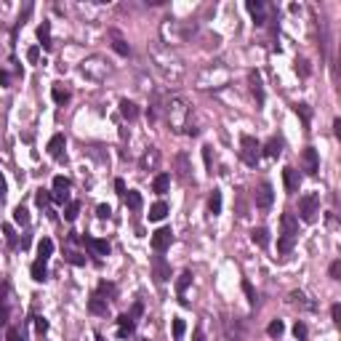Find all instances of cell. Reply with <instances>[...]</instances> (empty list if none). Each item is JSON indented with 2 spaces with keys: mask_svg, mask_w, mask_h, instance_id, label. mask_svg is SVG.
<instances>
[{
  "mask_svg": "<svg viewBox=\"0 0 341 341\" xmlns=\"http://www.w3.org/2000/svg\"><path fill=\"white\" fill-rule=\"evenodd\" d=\"M67 261H69V264H75V267H85V256L75 253V251H69V253H67Z\"/></svg>",
  "mask_w": 341,
  "mask_h": 341,
  "instance_id": "obj_41",
  "label": "cell"
},
{
  "mask_svg": "<svg viewBox=\"0 0 341 341\" xmlns=\"http://www.w3.org/2000/svg\"><path fill=\"white\" fill-rule=\"evenodd\" d=\"M245 8L251 11V16H253L256 24H264V3H261V0H248Z\"/></svg>",
  "mask_w": 341,
  "mask_h": 341,
  "instance_id": "obj_15",
  "label": "cell"
},
{
  "mask_svg": "<svg viewBox=\"0 0 341 341\" xmlns=\"http://www.w3.org/2000/svg\"><path fill=\"white\" fill-rule=\"evenodd\" d=\"M96 341H107V339L102 336V333H96Z\"/></svg>",
  "mask_w": 341,
  "mask_h": 341,
  "instance_id": "obj_59",
  "label": "cell"
},
{
  "mask_svg": "<svg viewBox=\"0 0 341 341\" xmlns=\"http://www.w3.org/2000/svg\"><path fill=\"white\" fill-rule=\"evenodd\" d=\"M112 48L118 51L120 56H128V53H131V48H128V43L123 40V37H120L118 32H112Z\"/></svg>",
  "mask_w": 341,
  "mask_h": 341,
  "instance_id": "obj_30",
  "label": "cell"
},
{
  "mask_svg": "<svg viewBox=\"0 0 341 341\" xmlns=\"http://www.w3.org/2000/svg\"><path fill=\"white\" fill-rule=\"evenodd\" d=\"M184 331H187V323H184L181 317H173V339H176V341L184 336Z\"/></svg>",
  "mask_w": 341,
  "mask_h": 341,
  "instance_id": "obj_36",
  "label": "cell"
},
{
  "mask_svg": "<svg viewBox=\"0 0 341 341\" xmlns=\"http://www.w3.org/2000/svg\"><path fill=\"white\" fill-rule=\"evenodd\" d=\"M107 307H110V304H107L102 296H91L88 299V312L91 315H107Z\"/></svg>",
  "mask_w": 341,
  "mask_h": 341,
  "instance_id": "obj_20",
  "label": "cell"
},
{
  "mask_svg": "<svg viewBox=\"0 0 341 341\" xmlns=\"http://www.w3.org/2000/svg\"><path fill=\"white\" fill-rule=\"evenodd\" d=\"M267 333H269L272 339H280L283 333H285V325H283V320H272V323L267 325Z\"/></svg>",
  "mask_w": 341,
  "mask_h": 341,
  "instance_id": "obj_35",
  "label": "cell"
},
{
  "mask_svg": "<svg viewBox=\"0 0 341 341\" xmlns=\"http://www.w3.org/2000/svg\"><path fill=\"white\" fill-rule=\"evenodd\" d=\"M280 152H283V142H280V139H269V142L264 144V155H267V158H280Z\"/></svg>",
  "mask_w": 341,
  "mask_h": 341,
  "instance_id": "obj_27",
  "label": "cell"
},
{
  "mask_svg": "<svg viewBox=\"0 0 341 341\" xmlns=\"http://www.w3.org/2000/svg\"><path fill=\"white\" fill-rule=\"evenodd\" d=\"M259 155H261V144L256 142L253 136H240V158H243V163L245 166H256V163H259Z\"/></svg>",
  "mask_w": 341,
  "mask_h": 341,
  "instance_id": "obj_4",
  "label": "cell"
},
{
  "mask_svg": "<svg viewBox=\"0 0 341 341\" xmlns=\"http://www.w3.org/2000/svg\"><path fill=\"white\" fill-rule=\"evenodd\" d=\"M5 339L8 341H24V333H21L19 328H13V325H8V328H5Z\"/></svg>",
  "mask_w": 341,
  "mask_h": 341,
  "instance_id": "obj_40",
  "label": "cell"
},
{
  "mask_svg": "<svg viewBox=\"0 0 341 341\" xmlns=\"http://www.w3.org/2000/svg\"><path fill=\"white\" fill-rule=\"evenodd\" d=\"M293 336H296L299 341H304V339H307V325L301 323V320H299L296 325H293Z\"/></svg>",
  "mask_w": 341,
  "mask_h": 341,
  "instance_id": "obj_43",
  "label": "cell"
},
{
  "mask_svg": "<svg viewBox=\"0 0 341 341\" xmlns=\"http://www.w3.org/2000/svg\"><path fill=\"white\" fill-rule=\"evenodd\" d=\"M293 110H296V115L301 118V123H304V128H309V120H312V110H309L307 104H296Z\"/></svg>",
  "mask_w": 341,
  "mask_h": 341,
  "instance_id": "obj_34",
  "label": "cell"
},
{
  "mask_svg": "<svg viewBox=\"0 0 341 341\" xmlns=\"http://www.w3.org/2000/svg\"><path fill=\"white\" fill-rule=\"evenodd\" d=\"M64 150H67L64 134L51 136V142H48V155H51V158H53V160H61V158H64Z\"/></svg>",
  "mask_w": 341,
  "mask_h": 341,
  "instance_id": "obj_11",
  "label": "cell"
},
{
  "mask_svg": "<svg viewBox=\"0 0 341 341\" xmlns=\"http://www.w3.org/2000/svg\"><path fill=\"white\" fill-rule=\"evenodd\" d=\"M152 272H155V280L158 283H166L170 277V264L163 256H152Z\"/></svg>",
  "mask_w": 341,
  "mask_h": 341,
  "instance_id": "obj_10",
  "label": "cell"
},
{
  "mask_svg": "<svg viewBox=\"0 0 341 341\" xmlns=\"http://www.w3.org/2000/svg\"><path fill=\"white\" fill-rule=\"evenodd\" d=\"M115 189H118L120 197H126V181H123V179H115Z\"/></svg>",
  "mask_w": 341,
  "mask_h": 341,
  "instance_id": "obj_54",
  "label": "cell"
},
{
  "mask_svg": "<svg viewBox=\"0 0 341 341\" xmlns=\"http://www.w3.org/2000/svg\"><path fill=\"white\" fill-rule=\"evenodd\" d=\"M83 243L88 245V251L94 256H110V243L102 237H91V235H83Z\"/></svg>",
  "mask_w": 341,
  "mask_h": 341,
  "instance_id": "obj_9",
  "label": "cell"
},
{
  "mask_svg": "<svg viewBox=\"0 0 341 341\" xmlns=\"http://www.w3.org/2000/svg\"><path fill=\"white\" fill-rule=\"evenodd\" d=\"M251 240H253L259 248H267V245H269V232H267L264 227H253V229H251Z\"/></svg>",
  "mask_w": 341,
  "mask_h": 341,
  "instance_id": "obj_21",
  "label": "cell"
},
{
  "mask_svg": "<svg viewBox=\"0 0 341 341\" xmlns=\"http://www.w3.org/2000/svg\"><path fill=\"white\" fill-rule=\"evenodd\" d=\"M35 331L43 336V333L48 331V320H45V317H35Z\"/></svg>",
  "mask_w": 341,
  "mask_h": 341,
  "instance_id": "obj_45",
  "label": "cell"
},
{
  "mask_svg": "<svg viewBox=\"0 0 341 341\" xmlns=\"http://www.w3.org/2000/svg\"><path fill=\"white\" fill-rule=\"evenodd\" d=\"M152 251L155 253H163L166 248H170V243H173V232H170V227H160L158 232H152Z\"/></svg>",
  "mask_w": 341,
  "mask_h": 341,
  "instance_id": "obj_6",
  "label": "cell"
},
{
  "mask_svg": "<svg viewBox=\"0 0 341 341\" xmlns=\"http://www.w3.org/2000/svg\"><path fill=\"white\" fill-rule=\"evenodd\" d=\"M248 80H251V91H253L256 102H259V104H264V88H261V75L253 69V72L248 75Z\"/></svg>",
  "mask_w": 341,
  "mask_h": 341,
  "instance_id": "obj_16",
  "label": "cell"
},
{
  "mask_svg": "<svg viewBox=\"0 0 341 341\" xmlns=\"http://www.w3.org/2000/svg\"><path fill=\"white\" fill-rule=\"evenodd\" d=\"M0 325H8V307H0Z\"/></svg>",
  "mask_w": 341,
  "mask_h": 341,
  "instance_id": "obj_55",
  "label": "cell"
},
{
  "mask_svg": "<svg viewBox=\"0 0 341 341\" xmlns=\"http://www.w3.org/2000/svg\"><path fill=\"white\" fill-rule=\"evenodd\" d=\"M291 304H299V307H304V309H315L312 301H307V296L301 291H293L291 293Z\"/></svg>",
  "mask_w": 341,
  "mask_h": 341,
  "instance_id": "obj_32",
  "label": "cell"
},
{
  "mask_svg": "<svg viewBox=\"0 0 341 341\" xmlns=\"http://www.w3.org/2000/svg\"><path fill=\"white\" fill-rule=\"evenodd\" d=\"M51 253H53V240H51V237H43L40 243H37V259H40V261H48Z\"/></svg>",
  "mask_w": 341,
  "mask_h": 341,
  "instance_id": "obj_23",
  "label": "cell"
},
{
  "mask_svg": "<svg viewBox=\"0 0 341 341\" xmlns=\"http://www.w3.org/2000/svg\"><path fill=\"white\" fill-rule=\"evenodd\" d=\"M142 312H144V307H142V301H136V304H134V307H131V312H128V315H131V317H134V320H136V317H139V315H142Z\"/></svg>",
  "mask_w": 341,
  "mask_h": 341,
  "instance_id": "obj_53",
  "label": "cell"
},
{
  "mask_svg": "<svg viewBox=\"0 0 341 341\" xmlns=\"http://www.w3.org/2000/svg\"><path fill=\"white\" fill-rule=\"evenodd\" d=\"M5 192H8V184H5V176L0 173V200L5 197Z\"/></svg>",
  "mask_w": 341,
  "mask_h": 341,
  "instance_id": "obj_56",
  "label": "cell"
},
{
  "mask_svg": "<svg viewBox=\"0 0 341 341\" xmlns=\"http://www.w3.org/2000/svg\"><path fill=\"white\" fill-rule=\"evenodd\" d=\"M37 40H40V48L43 51H51L53 43H51V21H43L40 27H37Z\"/></svg>",
  "mask_w": 341,
  "mask_h": 341,
  "instance_id": "obj_14",
  "label": "cell"
},
{
  "mask_svg": "<svg viewBox=\"0 0 341 341\" xmlns=\"http://www.w3.org/2000/svg\"><path fill=\"white\" fill-rule=\"evenodd\" d=\"M243 291H245V296H248V304H256V291H253V285L248 283V280H243Z\"/></svg>",
  "mask_w": 341,
  "mask_h": 341,
  "instance_id": "obj_42",
  "label": "cell"
},
{
  "mask_svg": "<svg viewBox=\"0 0 341 341\" xmlns=\"http://www.w3.org/2000/svg\"><path fill=\"white\" fill-rule=\"evenodd\" d=\"M275 203V189H272V184L269 181H261L259 184V189H256V205L261 208V211H269Z\"/></svg>",
  "mask_w": 341,
  "mask_h": 341,
  "instance_id": "obj_7",
  "label": "cell"
},
{
  "mask_svg": "<svg viewBox=\"0 0 341 341\" xmlns=\"http://www.w3.org/2000/svg\"><path fill=\"white\" fill-rule=\"evenodd\" d=\"M51 96H53V102H56V104H67L69 102V91L61 83H53L51 85Z\"/></svg>",
  "mask_w": 341,
  "mask_h": 341,
  "instance_id": "obj_22",
  "label": "cell"
},
{
  "mask_svg": "<svg viewBox=\"0 0 341 341\" xmlns=\"http://www.w3.org/2000/svg\"><path fill=\"white\" fill-rule=\"evenodd\" d=\"M35 203L40 205V208H45V205L51 203V192H45V189H37V192H35Z\"/></svg>",
  "mask_w": 341,
  "mask_h": 341,
  "instance_id": "obj_39",
  "label": "cell"
},
{
  "mask_svg": "<svg viewBox=\"0 0 341 341\" xmlns=\"http://www.w3.org/2000/svg\"><path fill=\"white\" fill-rule=\"evenodd\" d=\"M176 160H179V173H181V179H187V158H184V155H179V158H176Z\"/></svg>",
  "mask_w": 341,
  "mask_h": 341,
  "instance_id": "obj_49",
  "label": "cell"
},
{
  "mask_svg": "<svg viewBox=\"0 0 341 341\" xmlns=\"http://www.w3.org/2000/svg\"><path fill=\"white\" fill-rule=\"evenodd\" d=\"M77 213H80V203H77V200H69L67 208H64V219H67V221H75Z\"/></svg>",
  "mask_w": 341,
  "mask_h": 341,
  "instance_id": "obj_33",
  "label": "cell"
},
{
  "mask_svg": "<svg viewBox=\"0 0 341 341\" xmlns=\"http://www.w3.org/2000/svg\"><path fill=\"white\" fill-rule=\"evenodd\" d=\"M142 192H136V189H128L126 192V205L131 208V211H139V208H142Z\"/></svg>",
  "mask_w": 341,
  "mask_h": 341,
  "instance_id": "obj_28",
  "label": "cell"
},
{
  "mask_svg": "<svg viewBox=\"0 0 341 341\" xmlns=\"http://www.w3.org/2000/svg\"><path fill=\"white\" fill-rule=\"evenodd\" d=\"M208 208H211V213H213V216H219V213H221V189H213V192H211Z\"/></svg>",
  "mask_w": 341,
  "mask_h": 341,
  "instance_id": "obj_31",
  "label": "cell"
},
{
  "mask_svg": "<svg viewBox=\"0 0 341 341\" xmlns=\"http://www.w3.org/2000/svg\"><path fill=\"white\" fill-rule=\"evenodd\" d=\"M69 179L67 176H56L53 179V192H51V200L53 203H59V205H64V203H69Z\"/></svg>",
  "mask_w": 341,
  "mask_h": 341,
  "instance_id": "obj_5",
  "label": "cell"
},
{
  "mask_svg": "<svg viewBox=\"0 0 341 341\" xmlns=\"http://www.w3.org/2000/svg\"><path fill=\"white\" fill-rule=\"evenodd\" d=\"M120 115L126 120H136L139 118V107L134 102H128V99H120Z\"/></svg>",
  "mask_w": 341,
  "mask_h": 341,
  "instance_id": "obj_18",
  "label": "cell"
},
{
  "mask_svg": "<svg viewBox=\"0 0 341 341\" xmlns=\"http://www.w3.org/2000/svg\"><path fill=\"white\" fill-rule=\"evenodd\" d=\"M13 221H16L19 227H27V224H29V211H27L24 205H16V208H13Z\"/></svg>",
  "mask_w": 341,
  "mask_h": 341,
  "instance_id": "obj_29",
  "label": "cell"
},
{
  "mask_svg": "<svg viewBox=\"0 0 341 341\" xmlns=\"http://www.w3.org/2000/svg\"><path fill=\"white\" fill-rule=\"evenodd\" d=\"M296 64H299L296 69L301 72V77H307V75H309V61H307V59H301V61H296Z\"/></svg>",
  "mask_w": 341,
  "mask_h": 341,
  "instance_id": "obj_51",
  "label": "cell"
},
{
  "mask_svg": "<svg viewBox=\"0 0 341 341\" xmlns=\"http://www.w3.org/2000/svg\"><path fill=\"white\" fill-rule=\"evenodd\" d=\"M283 184H285V189L288 192H299V184H301V179H299V170L296 168H283Z\"/></svg>",
  "mask_w": 341,
  "mask_h": 341,
  "instance_id": "obj_13",
  "label": "cell"
},
{
  "mask_svg": "<svg viewBox=\"0 0 341 341\" xmlns=\"http://www.w3.org/2000/svg\"><path fill=\"white\" fill-rule=\"evenodd\" d=\"M8 291H11V283L5 280V277H0V299H5V296H8Z\"/></svg>",
  "mask_w": 341,
  "mask_h": 341,
  "instance_id": "obj_50",
  "label": "cell"
},
{
  "mask_svg": "<svg viewBox=\"0 0 341 341\" xmlns=\"http://www.w3.org/2000/svg\"><path fill=\"white\" fill-rule=\"evenodd\" d=\"M189 283H192V272L187 269V272H181V275H179V280H176V293H179L181 304H187V299H184V293H187Z\"/></svg>",
  "mask_w": 341,
  "mask_h": 341,
  "instance_id": "obj_17",
  "label": "cell"
},
{
  "mask_svg": "<svg viewBox=\"0 0 341 341\" xmlns=\"http://www.w3.org/2000/svg\"><path fill=\"white\" fill-rule=\"evenodd\" d=\"M187 115H189V107L184 99H170L168 120H170V126H173V131H184V134H187Z\"/></svg>",
  "mask_w": 341,
  "mask_h": 341,
  "instance_id": "obj_2",
  "label": "cell"
},
{
  "mask_svg": "<svg viewBox=\"0 0 341 341\" xmlns=\"http://www.w3.org/2000/svg\"><path fill=\"white\" fill-rule=\"evenodd\" d=\"M317 213H320V195H317V192H307V195L299 200V216H301V221L312 224L317 219Z\"/></svg>",
  "mask_w": 341,
  "mask_h": 341,
  "instance_id": "obj_3",
  "label": "cell"
},
{
  "mask_svg": "<svg viewBox=\"0 0 341 341\" xmlns=\"http://www.w3.org/2000/svg\"><path fill=\"white\" fill-rule=\"evenodd\" d=\"M37 59H40V48H37V45H32V48L27 51V61H29V64H35Z\"/></svg>",
  "mask_w": 341,
  "mask_h": 341,
  "instance_id": "obj_47",
  "label": "cell"
},
{
  "mask_svg": "<svg viewBox=\"0 0 341 341\" xmlns=\"http://www.w3.org/2000/svg\"><path fill=\"white\" fill-rule=\"evenodd\" d=\"M280 227H283V235L277 237V253H291L293 243H296V237H299V219L293 213H283Z\"/></svg>",
  "mask_w": 341,
  "mask_h": 341,
  "instance_id": "obj_1",
  "label": "cell"
},
{
  "mask_svg": "<svg viewBox=\"0 0 341 341\" xmlns=\"http://www.w3.org/2000/svg\"><path fill=\"white\" fill-rule=\"evenodd\" d=\"M328 272H331V277H333V280H341V261H333Z\"/></svg>",
  "mask_w": 341,
  "mask_h": 341,
  "instance_id": "obj_48",
  "label": "cell"
},
{
  "mask_svg": "<svg viewBox=\"0 0 341 341\" xmlns=\"http://www.w3.org/2000/svg\"><path fill=\"white\" fill-rule=\"evenodd\" d=\"M96 296H102L104 301H110V299H115V296H118V288H115L112 283L102 280V283H99V288H96Z\"/></svg>",
  "mask_w": 341,
  "mask_h": 341,
  "instance_id": "obj_24",
  "label": "cell"
},
{
  "mask_svg": "<svg viewBox=\"0 0 341 341\" xmlns=\"http://www.w3.org/2000/svg\"><path fill=\"white\" fill-rule=\"evenodd\" d=\"M96 216H99V219H110V216H112V208L102 203V205L96 208Z\"/></svg>",
  "mask_w": 341,
  "mask_h": 341,
  "instance_id": "obj_46",
  "label": "cell"
},
{
  "mask_svg": "<svg viewBox=\"0 0 341 341\" xmlns=\"http://www.w3.org/2000/svg\"><path fill=\"white\" fill-rule=\"evenodd\" d=\"M134 331H136V320H134V317H131L128 312L120 315V317H118V336H120V339H128Z\"/></svg>",
  "mask_w": 341,
  "mask_h": 341,
  "instance_id": "obj_12",
  "label": "cell"
},
{
  "mask_svg": "<svg viewBox=\"0 0 341 341\" xmlns=\"http://www.w3.org/2000/svg\"><path fill=\"white\" fill-rule=\"evenodd\" d=\"M301 163H304V170L309 176H317V170H320V155H317L315 147H307L301 152Z\"/></svg>",
  "mask_w": 341,
  "mask_h": 341,
  "instance_id": "obj_8",
  "label": "cell"
},
{
  "mask_svg": "<svg viewBox=\"0 0 341 341\" xmlns=\"http://www.w3.org/2000/svg\"><path fill=\"white\" fill-rule=\"evenodd\" d=\"M3 235H5V240H8L11 248H19V240H16V235H13V227H11V224H3Z\"/></svg>",
  "mask_w": 341,
  "mask_h": 341,
  "instance_id": "obj_37",
  "label": "cell"
},
{
  "mask_svg": "<svg viewBox=\"0 0 341 341\" xmlns=\"http://www.w3.org/2000/svg\"><path fill=\"white\" fill-rule=\"evenodd\" d=\"M29 272H32V280H35V283H43L45 277H48V267H45V261L37 259L35 264H32V269H29Z\"/></svg>",
  "mask_w": 341,
  "mask_h": 341,
  "instance_id": "obj_25",
  "label": "cell"
},
{
  "mask_svg": "<svg viewBox=\"0 0 341 341\" xmlns=\"http://www.w3.org/2000/svg\"><path fill=\"white\" fill-rule=\"evenodd\" d=\"M158 160H160V155H158V150H152V155L147 152V155H144V160H142V168L147 170V168H150V166H158Z\"/></svg>",
  "mask_w": 341,
  "mask_h": 341,
  "instance_id": "obj_38",
  "label": "cell"
},
{
  "mask_svg": "<svg viewBox=\"0 0 341 341\" xmlns=\"http://www.w3.org/2000/svg\"><path fill=\"white\" fill-rule=\"evenodd\" d=\"M192 341H205V336H203V331H200V328L195 331V339H192Z\"/></svg>",
  "mask_w": 341,
  "mask_h": 341,
  "instance_id": "obj_58",
  "label": "cell"
},
{
  "mask_svg": "<svg viewBox=\"0 0 341 341\" xmlns=\"http://www.w3.org/2000/svg\"><path fill=\"white\" fill-rule=\"evenodd\" d=\"M170 187V173H158L155 176V181H152V189L158 192V195H166Z\"/></svg>",
  "mask_w": 341,
  "mask_h": 341,
  "instance_id": "obj_19",
  "label": "cell"
},
{
  "mask_svg": "<svg viewBox=\"0 0 341 341\" xmlns=\"http://www.w3.org/2000/svg\"><path fill=\"white\" fill-rule=\"evenodd\" d=\"M0 83L8 85V83H11V75H8V72H0Z\"/></svg>",
  "mask_w": 341,
  "mask_h": 341,
  "instance_id": "obj_57",
  "label": "cell"
},
{
  "mask_svg": "<svg viewBox=\"0 0 341 341\" xmlns=\"http://www.w3.org/2000/svg\"><path fill=\"white\" fill-rule=\"evenodd\" d=\"M166 216H168V205L163 203V200H160V203H155V205L150 208V221H163Z\"/></svg>",
  "mask_w": 341,
  "mask_h": 341,
  "instance_id": "obj_26",
  "label": "cell"
},
{
  "mask_svg": "<svg viewBox=\"0 0 341 341\" xmlns=\"http://www.w3.org/2000/svg\"><path fill=\"white\" fill-rule=\"evenodd\" d=\"M331 317H333V323H341V304L331 307Z\"/></svg>",
  "mask_w": 341,
  "mask_h": 341,
  "instance_id": "obj_52",
  "label": "cell"
},
{
  "mask_svg": "<svg viewBox=\"0 0 341 341\" xmlns=\"http://www.w3.org/2000/svg\"><path fill=\"white\" fill-rule=\"evenodd\" d=\"M203 160H205V168H208V173H213V160H211V147H203Z\"/></svg>",
  "mask_w": 341,
  "mask_h": 341,
  "instance_id": "obj_44",
  "label": "cell"
}]
</instances>
